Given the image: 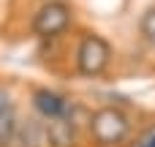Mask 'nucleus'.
<instances>
[{
	"label": "nucleus",
	"mask_w": 155,
	"mask_h": 147,
	"mask_svg": "<svg viewBox=\"0 0 155 147\" xmlns=\"http://www.w3.org/2000/svg\"><path fill=\"white\" fill-rule=\"evenodd\" d=\"M33 101H35V109H38L44 117H49V120H57V117H63V115L68 112V101H65L63 95L52 93V90H38V93L33 95Z\"/></svg>",
	"instance_id": "20e7f679"
},
{
	"label": "nucleus",
	"mask_w": 155,
	"mask_h": 147,
	"mask_svg": "<svg viewBox=\"0 0 155 147\" xmlns=\"http://www.w3.org/2000/svg\"><path fill=\"white\" fill-rule=\"evenodd\" d=\"M128 117L114 109V106H106V109H98L93 117H90V134L98 145L104 147H112V145H120L125 136H128Z\"/></svg>",
	"instance_id": "f257e3e1"
},
{
	"label": "nucleus",
	"mask_w": 155,
	"mask_h": 147,
	"mask_svg": "<svg viewBox=\"0 0 155 147\" xmlns=\"http://www.w3.org/2000/svg\"><path fill=\"white\" fill-rule=\"evenodd\" d=\"M46 139L52 147H74V125L65 117H57L46 128Z\"/></svg>",
	"instance_id": "39448f33"
},
{
	"label": "nucleus",
	"mask_w": 155,
	"mask_h": 147,
	"mask_svg": "<svg viewBox=\"0 0 155 147\" xmlns=\"http://www.w3.org/2000/svg\"><path fill=\"white\" fill-rule=\"evenodd\" d=\"M16 128H19V123H16V112H14V106L5 104V106L0 109V147H11V145H14Z\"/></svg>",
	"instance_id": "423d86ee"
},
{
	"label": "nucleus",
	"mask_w": 155,
	"mask_h": 147,
	"mask_svg": "<svg viewBox=\"0 0 155 147\" xmlns=\"http://www.w3.org/2000/svg\"><path fill=\"white\" fill-rule=\"evenodd\" d=\"M68 22H71V8L65 5V3H57V0H52V3H46L38 14H35V19H33V30H35V35H57V33H63L65 27H68Z\"/></svg>",
	"instance_id": "7ed1b4c3"
},
{
	"label": "nucleus",
	"mask_w": 155,
	"mask_h": 147,
	"mask_svg": "<svg viewBox=\"0 0 155 147\" xmlns=\"http://www.w3.org/2000/svg\"><path fill=\"white\" fill-rule=\"evenodd\" d=\"M3 106H5V95L0 93V109H3Z\"/></svg>",
	"instance_id": "9d476101"
},
{
	"label": "nucleus",
	"mask_w": 155,
	"mask_h": 147,
	"mask_svg": "<svg viewBox=\"0 0 155 147\" xmlns=\"http://www.w3.org/2000/svg\"><path fill=\"white\" fill-rule=\"evenodd\" d=\"M139 147H155V128L144 136V139H142V142H139Z\"/></svg>",
	"instance_id": "1a4fd4ad"
},
{
	"label": "nucleus",
	"mask_w": 155,
	"mask_h": 147,
	"mask_svg": "<svg viewBox=\"0 0 155 147\" xmlns=\"http://www.w3.org/2000/svg\"><path fill=\"white\" fill-rule=\"evenodd\" d=\"M142 35L147 38V44L155 46V8H150V11L142 16Z\"/></svg>",
	"instance_id": "6e6552de"
},
{
	"label": "nucleus",
	"mask_w": 155,
	"mask_h": 147,
	"mask_svg": "<svg viewBox=\"0 0 155 147\" xmlns=\"http://www.w3.org/2000/svg\"><path fill=\"white\" fill-rule=\"evenodd\" d=\"M109 44L101 38V35H84L82 44H79V55H76V63H79V71L84 76H98L106 65H109Z\"/></svg>",
	"instance_id": "f03ea898"
},
{
	"label": "nucleus",
	"mask_w": 155,
	"mask_h": 147,
	"mask_svg": "<svg viewBox=\"0 0 155 147\" xmlns=\"http://www.w3.org/2000/svg\"><path fill=\"white\" fill-rule=\"evenodd\" d=\"M41 136H44L41 125H38V123H33V120H27V125L16 128L14 142H16L19 147H38V145H41Z\"/></svg>",
	"instance_id": "0eeeda50"
}]
</instances>
